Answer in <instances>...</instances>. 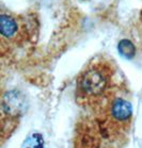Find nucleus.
Returning a JSON list of instances; mask_svg holds the SVG:
<instances>
[{
    "instance_id": "1",
    "label": "nucleus",
    "mask_w": 142,
    "mask_h": 148,
    "mask_svg": "<svg viewBox=\"0 0 142 148\" xmlns=\"http://www.w3.org/2000/svg\"><path fill=\"white\" fill-rule=\"evenodd\" d=\"M125 92L114 62L104 56L93 58L76 79L75 99L79 107L94 114L115 95Z\"/></svg>"
},
{
    "instance_id": "2",
    "label": "nucleus",
    "mask_w": 142,
    "mask_h": 148,
    "mask_svg": "<svg viewBox=\"0 0 142 148\" xmlns=\"http://www.w3.org/2000/svg\"><path fill=\"white\" fill-rule=\"evenodd\" d=\"M99 134L110 145L121 146L128 140L132 127V107L125 92L107 101L94 113Z\"/></svg>"
},
{
    "instance_id": "4",
    "label": "nucleus",
    "mask_w": 142,
    "mask_h": 148,
    "mask_svg": "<svg viewBox=\"0 0 142 148\" xmlns=\"http://www.w3.org/2000/svg\"><path fill=\"white\" fill-rule=\"evenodd\" d=\"M119 51L122 56L126 58H132L135 54V47L128 40H123L119 44Z\"/></svg>"
},
{
    "instance_id": "6",
    "label": "nucleus",
    "mask_w": 142,
    "mask_h": 148,
    "mask_svg": "<svg viewBox=\"0 0 142 148\" xmlns=\"http://www.w3.org/2000/svg\"><path fill=\"white\" fill-rule=\"evenodd\" d=\"M141 21H142V11H141Z\"/></svg>"
},
{
    "instance_id": "5",
    "label": "nucleus",
    "mask_w": 142,
    "mask_h": 148,
    "mask_svg": "<svg viewBox=\"0 0 142 148\" xmlns=\"http://www.w3.org/2000/svg\"><path fill=\"white\" fill-rule=\"evenodd\" d=\"M101 148H118L116 146H113V145H108V146H104V147Z\"/></svg>"
},
{
    "instance_id": "3",
    "label": "nucleus",
    "mask_w": 142,
    "mask_h": 148,
    "mask_svg": "<svg viewBox=\"0 0 142 148\" xmlns=\"http://www.w3.org/2000/svg\"><path fill=\"white\" fill-rule=\"evenodd\" d=\"M37 30V23L30 17L0 9V49L12 50L27 43Z\"/></svg>"
}]
</instances>
